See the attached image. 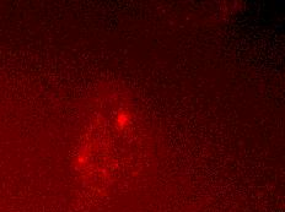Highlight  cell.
Returning a JSON list of instances; mask_svg holds the SVG:
<instances>
[{
	"label": "cell",
	"instance_id": "6da1fadb",
	"mask_svg": "<svg viewBox=\"0 0 285 212\" xmlns=\"http://www.w3.org/2000/svg\"><path fill=\"white\" fill-rule=\"evenodd\" d=\"M128 115L127 114H121V115L117 118V124L121 126V128H124L127 124H128Z\"/></svg>",
	"mask_w": 285,
	"mask_h": 212
}]
</instances>
